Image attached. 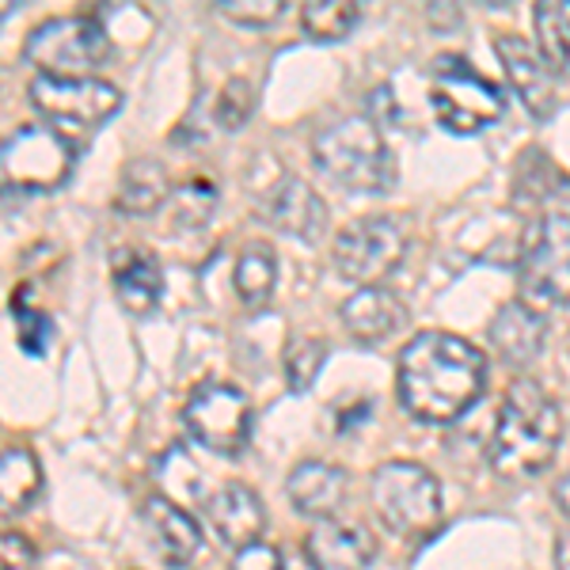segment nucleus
<instances>
[{"label":"nucleus","mask_w":570,"mask_h":570,"mask_svg":"<svg viewBox=\"0 0 570 570\" xmlns=\"http://www.w3.org/2000/svg\"><path fill=\"white\" fill-rule=\"evenodd\" d=\"M487 389V354L449 331H422L395 365L400 403L422 422H456Z\"/></svg>","instance_id":"1"},{"label":"nucleus","mask_w":570,"mask_h":570,"mask_svg":"<svg viewBox=\"0 0 570 570\" xmlns=\"http://www.w3.org/2000/svg\"><path fill=\"white\" fill-rule=\"evenodd\" d=\"M563 441V415L556 400L529 376L505 389L499 422L491 434V468L505 480H532L556 461Z\"/></svg>","instance_id":"2"},{"label":"nucleus","mask_w":570,"mask_h":570,"mask_svg":"<svg viewBox=\"0 0 570 570\" xmlns=\"http://www.w3.org/2000/svg\"><path fill=\"white\" fill-rule=\"evenodd\" d=\"M312 160L320 176L351 195H384L395 183V160L370 115H346L324 126L312 141Z\"/></svg>","instance_id":"3"},{"label":"nucleus","mask_w":570,"mask_h":570,"mask_svg":"<svg viewBox=\"0 0 570 570\" xmlns=\"http://www.w3.org/2000/svg\"><path fill=\"white\" fill-rule=\"evenodd\" d=\"M518 293L521 305L548 316L570 301V217L540 214L525 228L518 252Z\"/></svg>","instance_id":"4"},{"label":"nucleus","mask_w":570,"mask_h":570,"mask_svg":"<svg viewBox=\"0 0 570 570\" xmlns=\"http://www.w3.org/2000/svg\"><path fill=\"white\" fill-rule=\"evenodd\" d=\"M430 107L441 130L449 134H480L494 126L505 110L502 88L483 77L468 58L441 53L430 69Z\"/></svg>","instance_id":"5"},{"label":"nucleus","mask_w":570,"mask_h":570,"mask_svg":"<svg viewBox=\"0 0 570 570\" xmlns=\"http://www.w3.org/2000/svg\"><path fill=\"white\" fill-rule=\"evenodd\" d=\"M23 58L35 77H91L110 58V35L96 16H50L27 35Z\"/></svg>","instance_id":"6"},{"label":"nucleus","mask_w":570,"mask_h":570,"mask_svg":"<svg viewBox=\"0 0 570 570\" xmlns=\"http://www.w3.org/2000/svg\"><path fill=\"white\" fill-rule=\"evenodd\" d=\"M373 513L395 537H422L441 521V483L415 461H384L370 480Z\"/></svg>","instance_id":"7"},{"label":"nucleus","mask_w":570,"mask_h":570,"mask_svg":"<svg viewBox=\"0 0 570 570\" xmlns=\"http://www.w3.org/2000/svg\"><path fill=\"white\" fill-rule=\"evenodd\" d=\"M77 149L53 126H20L0 141V190L8 195H46L72 176Z\"/></svg>","instance_id":"8"},{"label":"nucleus","mask_w":570,"mask_h":570,"mask_svg":"<svg viewBox=\"0 0 570 570\" xmlns=\"http://www.w3.org/2000/svg\"><path fill=\"white\" fill-rule=\"evenodd\" d=\"M407 255V228L403 220H395L389 214H373V217H354L351 225L338 228L335 236V271L346 282H354L357 289L365 285H381L395 266Z\"/></svg>","instance_id":"9"},{"label":"nucleus","mask_w":570,"mask_h":570,"mask_svg":"<svg viewBox=\"0 0 570 570\" xmlns=\"http://www.w3.org/2000/svg\"><path fill=\"white\" fill-rule=\"evenodd\" d=\"M183 422H187V434L202 449L233 461L252 441V400L236 384L206 381L187 395Z\"/></svg>","instance_id":"10"},{"label":"nucleus","mask_w":570,"mask_h":570,"mask_svg":"<svg viewBox=\"0 0 570 570\" xmlns=\"http://www.w3.org/2000/svg\"><path fill=\"white\" fill-rule=\"evenodd\" d=\"M27 96H31V107L39 115L58 126H72V130H96L122 107V91L99 77H35L27 85Z\"/></svg>","instance_id":"11"},{"label":"nucleus","mask_w":570,"mask_h":570,"mask_svg":"<svg viewBox=\"0 0 570 570\" xmlns=\"http://www.w3.org/2000/svg\"><path fill=\"white\" fill-rule=\"evenodd\" d=\"M259 217L271 228H278L285 236H297V240H320L327 228V206L308 183L285 176L266 187L259 202Z\"/></svg>","instance_id":"12"},{"label":"nucleus","mask_w":570,"mask_h":570,"mask_svg":"<svg viewBox=\"0 0 570 570\" xmlns=\"http://www.w3.org/2000/svg\"><path fill=\"white\" fill-rule=\"evenodd\" d=\"M494 53H499L505 77H510L513 91L521 96V104L529 107V115L548 118L556 110V77H551L544 53L525 35H499L494 39Z\"/></svg>","instance_id":"13"},{"label":"nucleus","mask_w":570,"mask_h":570,"mask_svg":"<svg viewBox=\"0 0 570 570\" xmlns=\"http://www.w3.org/2000/svg\"><path fill=\"white\" fill-rule=\"evenodd\" d=\"M373 551V532L343 518H320L305 537V559L312 570H370Z\"/></svg>","instance_id":"14"},{"label":"nucleus","mask_w":570,"mask_h":570,"mask_svg":"<svg viewBox=\"0 0 570 570\" xmlns=\"http://www.w3.org/2000/svg\"><path fill=\"white\" fill-rule=\"evenodd\" d=\"M206 521L228 548L259 544L266 529V505L247 483H225L206 499Z\"/></svg>","instance_id":"15"},{"label":"nucleus","mask_w":570,"mask_h":570,"mask_svg":"<svg viewBox=\"0 0 570 570\" xmlns=\"http://www.w3.org/2000/svg\"><path fill=\"white\" fill-rule=\"evenodd\" d=\"M346 487H351L346 468L331 461H301L289 472V480H285V494H289L293 510L320 521L335 518V510L346 502Z\"/></svg>","instance_id":"16"},{"label":"nucleus","mask_w":570,"mask_h":570,"mask_svg":"<svg viewBox=\"0 0 570 570\" xmlns=\"http://www.w3.org/2000/svg\"><path fill=\"white\" fill-rule=\"evenodd\" d=\"M110 278H115V293L122 301L126 312L134 316H149V312L160 305L164 293V271L160 259L153 252L137 244H126L110 255Z\"/></svg>","instance_id":"17"},{"label":"nucleus","mask_w":570,"mask_h":570,"mask_svg":"<svg viewBox=\"0 0 570 570\" xmlns=\"http://www.w3.org/2000/svg\"><path fill=\"white\" fill-rule=\"evenodd\" d=\"M343 327L351 331L357 343H384V338H392L395 331L407 324V308H403V301L395 297L392 289H384V285H365V289H354L351 297L343 301Z\"/></svg>","instance_id":"18"},{"label":"nucleus","mask_w":570,"mask_h":570,"mask_svg":"<svg viewBox=\"0 0 570 570\" xmlns=\"http://www.w3.org/2000/svg\"><path fill=\"white\" fill-rule=\"evenodd\" d=\"M544 335H548V316L532 312L529 305H521V301H510V305H502L494 312L491 331H487L494 354H499L505 365H518V370H525L532 357L544 351Z\"/></svg>","instance_id":"19"},{"label":"nucleus","mask_w":570,"mask_h":570,"mask_svg":"<svg viewBox=\"0 0 570 570\" xmlns=\"http://www.w3.org/2000/svg\"><path fill=\"white\" fill-rule=\"evenodd\" d=\"M145 525L171 567H190V559L202 551V525L168 494L145 499Z\"/></svg>","instance_id":"20"},{"label":"nucleus","mask_w":570,"mask_h":570,"mask_svg":"<svg viewBox=\"0 0 570 570\" xmlns=\"http://www.w3.org/2000/svg\"><path fill=\"white\" fill-rule=\"evenodd\" d=\"M171 195V176L160 160L153 156H134L130 164L118 176V190H115V209L126 217H149L168 202Z\"/></svg>","instance_id":"21"},{"label":"nucleus","mask_w":570,"mask_h":570,"mask_svg":"<svg viewBox=\"0 0 570 570\" xmlns=\"http://www.w3.org/2000/svg\"><path fill=\"white\" fill-rule=\"evenodd\" d=\"M42 491V464L31 449H0V518H20Z\"/></svg>","instance_id":"22"},{"label":"nucleus","mask_w":570,"mask_h":570,"mask_svg":"<svg viewBox=\"0 0 570 570\" xmlns=\"http://www.w3.org/2000/svg\"><path fill=\"white\" fill-rule=\"evenodd\" d=\"M233 285H236V297H240L247 308H263L266 301L274 297V285H278V255H274V247L247 244L244 252L236 255Z\"/></svg>","instance_id":"23"},{"label":"nucleus","mask_w":570,"mask_h":570,"mask_svg":"<svg viewBox=\"0 0 570 570\" xmlns=\"http://www.w3.org/2000/svg\"><path fill=\"white\" fill-rule=\"evenodd\" d=\"M164 206H168V225L176 228V233H195V228H202L209 217H214L217 183H209L202 176L179 183V187H171V195Z\"/></svg>","instance_id":"24"},{"label":"nucleus","mask_w":570,"mask_h":570,"mask_svg":"<svg viewBox=\"0 0 570 570\" xmlns=\"http://www.w3.org/2000/svg\"><path fill=\"white\" fill-rule=\"evenodd\" d=\"M362 20V8L357 0H312L301 8V27H305L308 39L316 42H338L354 31Z\"/></svg>","instance_id":"25"},{"label":"nucleus","mask_w":570,"mask_h":570,"mask_svg":"<svg viewBox=\"0 0 570 570\" xmlns=\"http://www.w3.org/2000/svg\"><path fill=\"white\" fill-rule=\"evenodd\" d=\"M532 20H537L540 35L537 50L544 53V61L551 69L570 72V0H544L537 4Z\"/></svg>","instance_id":"26"},{"label":"nucleus","mask_w":570,"mask_h":570,"mask_svg":"<svg viewBox=\"0 0 570 570\" xmlns=\"http://www.w3.org/2000/svg\"><path fill=\"white\" fill-rule=\"evenodd\" d=\"M327 362V343L316 335H305V338H293L289 346H285V384H289V392H308L312 384H316L320 370H324Z\"/></svg>","instance_id":"27"},{"label":"nucleus","mask_w":570,"mask_h":570,"mask_svg":"<svg viewBox=\"0 0 570 570\" xmlns=\"http://www.w3.org/2000/svg\"><path fill=\"white\" fill-rule=\"evenodd\" d=\"M252 110H255V85L244 77H233L220 88V96L214 104V118L220 130H240L247 118H252Z\"/></svg>","instance_id":"28"},{"label":"nucleus","mask_w":570,"mask_h":570,"mask_svg":"<svg viewBox=\"0 0 570 570\" xmlns=\"http://www.w3.org/2000/svg\"><path fill=\"white\" fill-rule=\"evenodd\" d=\"M282 0H217V12L244 27H266L282 16Z\"/></svg>","instance_id":"29"},{"label":"nucleus","mask_w":570,"mask_h":570,"mask_svg":"<svg viewBox=\"0 0 570 570\" xmlns=\"http://www.w3.org/2000/svg\"><path fill=\"white\" fill-rule=\"evenodd\" d=\"M16 327H20V346L27 354H46L50 351V338H53V324L50 316H42L39 308H20L16 312Z\"/></svg>","instance_id":"30"},{"label":"nucleus","mask_w":570,"mask_h":570,"mask_svg":"<svg viewBox=\"0 0 570 570\" xmlns=\"http://www.w3.org/2000/svg\"><path fill=\"white\" fill-rule=\"evenodd\" d=\"M35 548L23 532H0V570H31Z\"/></svg>","instance_id":"31"},{"label":"nucleus","mask_w":570,"mask_h":570,"mask_svg":"<svg viewBox=\"0 0 570 570\" xmlns=\"http://www.w3.org/2000/svg\"><path fill=\"white\" fill-rule=\"evenodd\" d=\"M233 570H285L282 563V551L274 548V544H247L236 551V559H233Z\"/></svg>","instance_id":"32"},{"label":"nucleus","mask_w":570,"mask_h":570,"mask_svg":"<svg viewBox=\"0 0 570 570\" xmlns=\"http://www.w3.org/2000/svg\"><path fill=\"white\" fill-rule=\"evenodd\" d=\"M556 502H559V510H563L567 518H570V472L556 483Z\"/></svg>","instance_id":"33"},{"label":"nucleus","mask_w":570,"mask_h":570,"mask_svg":"<svg viewBox=\"0 0 570 570\" xmlns=\"http://www.w3.org/2000/svg\"><path fill=\"white\" fill-rule=\"evenodd\" d=\"M559 570H570V532L559 537Z\"/></svg>","instance_id":"34"},{"label":"nucleus","mask_w":570,"mask_h":570,"mask_svg":"<svg viewBox=\"0 0 570 570\" xmlns=\"http://www.w3.org/2000/svg\"><path fill=\"white\" fill-rule=\"evenodd\" d=\"M171 570H187V567H171Z\"/></svg>","instance_id":"35"}]
</instances>
